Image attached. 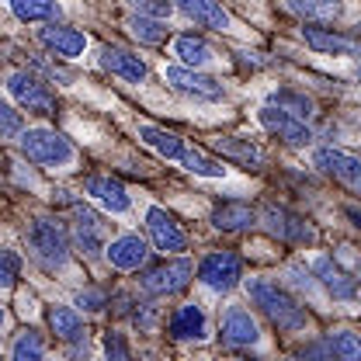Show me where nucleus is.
Segmentation results:
<instances>
[{"label":"nucleus","instance_id":"nucleus-30","mask_svg":"<svg viewBox=\"0 0 361 361\" xmlns=\"http://www.w3.org/2000/svg\"><path fill=\"white\" fill-rule=\"evenodd\" d=\"M18 21H56L59 4L56 0H7Z\"/></svg>","mask_w":361,"mask_h":361},{"label":"nucleus","instance_id":"nucleus-4","mask_svg":"<svg viewBox=\"0 0 361 361\" xmlns=\"http://www.w3.org/2000/svg\"><path fill=\"white\" fill-rule=\"evenodd\" d=\"M198 281L209 292H216V295L233 292L243 281V261H240V254H233V250H212V254H205L202 264H198Z\"/></svg>","mask_w":361,"mask_h":361},{"label":"nucleus","instance_id":"nucleus-38","mask_svg":"<svg viewBox=\"0 0 361 361\" xmlns=\"http://www.w3.org/2000/svg\"><path fill=\"white\" fill-rule=\"evenodd\" d=\"M139 14H149V18H167L171 14V0H129Z\"/></svg>","mask_w":361,"mask_h":361},{"label":"nucleus","instance_id":"nucleus-1","mask_svg":"<svg viewBox=\"0 0 361 361\" xmlns=\"http://www.w3.org/2000/svg\"><path fill=\"white\" fill-rule=\"evenodd\" d=\"M247 299H250V306L261 310V316H268L281 334H302V330L313 326V316L306 313V306L271 278H250L247 281Z\"/></svg>","mask_w":361,"mask_h":361},{"label":"nucleus","instance_id":"nucleus-16","mask_svg":"<svg viewBox=\"0 0 361 361\" xmlns=\"http://www.w3.org/2000/svg\"><path fill=\"white\" fill-rule=\"evenodd\" d=\"M104 257H108V264L115 271H139L146 264V257H149V247H146L142 236L122 233V236H115V240L104 247Z\"/></svg>","mask_w":361,"mask_h":361},{"label":"nucleus","instance_id":"nucleus-15","mask_svg":"<svg viewBox=\"0 0 361 361\" xmlns=\"http://www.w3.org/2000/svg\"><path fill=\"white\" fill-rule=\"evenodd\" d=\"M39 42H42L56 59H77V56H84V49H87V35H84L80 28L49 21L42 32H39Z\"/></svg>","mask_w":361,"mask_h":361},{"label":"nucleus","instance_id":"nucleus-21","mask_svg":"<svg viewBox=\"0 0 361 361\" xmlns=\"http://www.w3.org/2000/svg\"><path fill=\"white\" fill-rule=\"evenodd\" d=\"M212 149H216L223 160L243 164V167H250V171H257V167L264 164V149H261L257 142L243 139V135H219V139H212Z\"/></svg>","mask_w":361,"mask_h":361},{"label":"nucleus","instance_id":"nucleus-26","mask_svg":"<svg viewBox=\"0 0 361 361\" xmlns=\"http://www.w3.org/2000/svg\"><path fill=\"white\" fill-rule=\"evenodd\" d=\"M126 28L142 45H160V42H167V35H171V28L164 25V18H149V14H129L126 18Z\"/></svg>","mask_w":361,"mask_h":361},{"label":"nucleus","instance_id":"nucleus-9","mask_svg":"<svg viewBox=\"0 0 361 361\" xmlns=\"http://www.w3.org/2000/svg\"><path fill=\"white\" fill-rule=\"evenodd\" d=\"M313 278L344 306H361V285L358 278H351L348 271L341 268L334 257H313Z\"/></svg>","mask_w":361,"mask_h":361},{"label":"nucleus","instance_id":"nucleus-8","mask_svg":"<svg viewBox=\"0 0 361 361\" xmlns=\"http://www.w3.org/2000/svg\"><path fill=\"white\" fill-rule=\"evenodd\" d=\"M313 164L334 178L337 184H344L348 191L361 195V157L358 153H348V149H337V146H319L313 149Z\"/></svg>","mask_w":361,"mask_h":361},{"label":"nucleus","instance_id":"nucleus-13","mask_svg":"<svg viewBox=\"0 0 361 361\" xmlns=\"http://www.w3.org/2000/svg\"><path fill=\"white\" fill-rule=\"evenodd\" d=\"M84 191H87L90 202H97L104 212H111V216H126L129 209H133V198H129V191H126V184L118 178H111V174H90L84 180Z\"/></svg>","mask_w":361,"mask_h":361},{"label":"nucleus","instance_id":"nucleus-14","mask_svg":"<svg viewBox=\"0 0 361 361\" xmlns=\"http://www.w3.org/2000/svg\"><path fill=\"white\" fill-rule=\"evenodd\" d=\"M219 337L233 348H250L261 341V326L247 306H226L219 316Z\"/></svg>","mask_w":361,"mask_h":361},{"label":"nucleus","instance_id":"nucleus-31","mask_svg":"<svg viewBox=\"0 0 361 361\" xmlns=\"http://www.w3.org/2000/svg\"><path fill=\"white\" fill-rule=\"evenodd\" d=\"M45 355V341L39 330H32V326H25V330H18L14 334V341H11V358L18 361H35Z\"/></svg>","mask_w":361,"mask_h":361},{"label":"nucleus","instance_id":"nucleus-40","mask_svg":"<svg viewBox=\"0 0 361 361\" xmlns=\"http://www.w3.org/2000/svg\"><path fill=\"white\" fill-rule=\"evenodd\" d=\"M299 355H302V358H330V344H326V341H316L310 348H302Z\"/></svg>","mask_w":361,"mask_h":361},{"label":"nucleus","instance_id":"nucleus-29","mask_svg":"<svg viewBox=\"0 0 361 361\" xmlns=\"http://www.w3.org/2000/svg\"><path fill=\"white\" fill-rule=\"evenodd\" d=\"M178 164L195 178H226V167L219 160H212V157H205L202 149H191V146H184Z\"/></svg>","mask_w":361,"mask_h":361},{"label":"nucleus","instance_id":"nucleus-36","mask_svg":"<svg viewBox=\"0 0 361 361\" xmlns=\"http://www.w3.org/2000/svg\"><path fill=\"white\" fill-rule=\"evenodd\" d=\"M101 348H104L108 358H133V348H129V344L122 341V334H115V330L104 334V344H101Z\"/></svg>","mask_w":361,"mask_h":361},{"label":"nucleus","instance_id":"nucleus-20","mask_svg":"<svg viewBox=\"0 0 361 361\" xmlns=\"http://www.w3.org/2000/svg\"><path fill=\"white\" fill-rule=\"evenodd\" d=\"M174 4H178L180 14L188 21H195L198 28H212V32H229L233 28V18L223 11L219 0H174Z\"/></svg>","mask_w":361,"mask_h":361},{"label":"nucleus","instance_id":"nucleus-24","mask_svg":"<svg viewBox=\"0 0 361 361\" xmlns=\"http://www.w3.org/2000/svg\"><path fill=\"white\" fill-rule=\"evenodd\" d=\"M212 226L223 233H243V229L257 226V212L247 202H223L212 209Z\"/></svg>","mask_w":361,"mask_h":361},{"label":"nucleus","instance_id":"nucleus-32","mask_svg":"<svg viewBox=\"0 0 361 361\" xmlns=\"http://www.w3.org/2000/svg\"><path fill=\"white\" fill-rule=\"evenodd\" d=\"M271 104L281 108V111H288V115H295V118H310L313 115V101L306 94H299V90H274L271 94Z\"/></svg>","mask_w":361,"mask_h":361},{"label":"nucleus","instance_id":"nucleus-27","mask_svg":"<svg viewBox=\"0 0 361 361\" xmlns=\"http://www.w3.org/2000/svg\"><path fill=\"white\" fill-rule=\"evenodd\" d=\"M139 139L149 149H157L164 160H180V153H184V139L167 133V129H160V126H139Z\"/></svg>","mask_w":361,"mask_h":361},{"label":"nucleus","instance_id":"nucleus-42","mask_svg":"<svg viewBox=\"0 0 361 361\" xmlns=\"http://www.w3.org/2000/svg\"><path fill=\"white\" fill-rule=\"evenodd\" d=\"M348 216L355 219V226H361V212H358V209H348Z\"/></svg>","mask_w":361,"mask_h":361},{"label":"nucleus","instance_id":"nucleus-41","mask_svg":"<svg viewBox=\"0 0 361 361\" xmlns=\"http://www.w3.org/2000/svg\"><path fill=\"white\" fill-rule=\"evenodd\" d=\"M133 306H135L133 295H126V292H118V295H115V313L126 316V313H133Z\"/></svg>","mask_w":361,"mask_h":361},{"label":"nucleus","instance_id":"nucleus-33","mask_svg":"<svg viewBox=\"0 0 361 361\" xmlns=\"http://www.w3.org/2000/svg\"><path fill=\"white\" fill-rule=\"evenodd\" d=\"M326 344H330V355H334V358L361 361V337L358 334H351V330H337V334H330Z\"/></svg>","mask_w":361,"mask_h":361},{"label":"nucleus","instance_id":"nucleus-43","mask_svg":"<svg viewBox=\"0 0 361 361\" xmlns=\"http://www.w3.org/2000/svg\"><path fill=\"white\" fill-rule=\"evenodd\" d=\"M4 326H7V310L0 306V330H4Z\"/></svg>","mask_w":361,"mask_h":361},{"label":"nucleus","instance_id":"nucleus-5","mask_svg":"<svg viewBox=\"0 0 361 361\" xmlns=\"http://www.w3.org/2000/svg\"><path fill=\"white\" fill-rule=\"evenodd\" d=\"M261 226L268 229L274 240L281 243H295V247H313L316 243V229L299 212L285 209V205H264V212L257 216Z\"/></svg>","mask_w":361,"mask_h":361},{"label":"nucleus","instance_id":"nucleus-2","mask_svg":"<svg viewBox=\"0 0 361 361\" xmlns=\"http://www.w3.org/2000/svg\"><path fill=\"white\" fill-rule=\"evenodd\" d=\"M21 142V153L39 164V167H49V171H70L77 164V146L56 129H45V126H35V129H21L18 135Z\"/></svg>","mask_w":361,"mask_h":361},{"label":"nucleus","instance_id":"nucleus-19","mask_svg":"<svg viewBox=\"0 0 361 361\" xmlns=\"http://www.w3.org/2000/svg\"><path fill=\"white\" fill-rule=\"evenodd\" d=\"M97 63H101V70H108L111 77H122L129 84H142L146 80V63L135 52L122 49V45H104L101 56H97Z\"/></svg>","mask_w":361,"mask_h":361},{"label":"nucleus","instance_id":"nucleus-6","mask_svg":"<svg viewBox=\"0 0 361 361\" xmlns=\"http://www.w3.org/2000/svg\"><path fill=\"white\" fill-rule=\"evenodd\" d=\"M7 94L18 101V108L35 111V115H52L56 111V94L45 87L42 77L28 73V70H14L7 73Z\"/></svg>","mask_w":361,"mask_h":361},{"label":"nucleus","instance_id":"nucleus-17","mask_svg":"<svg viewBox=\"0 0 361 361\" xmlns=\"http://www.w3.org/2000/svg\"><path fill=\"white\" fill-rule=\"evenodd\" d=\"M73 243L87 257H97L104 250V223H101V216L90 212L87 205L73 209Z\"/></svg>","mask_w":361,"mask_h":361},{"label":"nucleus","instance_id":"nucleus-28","mask_svg":"<svg viewBox=\"0 0 361 361\" xmlns=\"http://www.w3.org/2000/svg\"><path fill=\"white\" fill-rule=\"evenodd\" d=\"M49 326H52V334L59 337V341H84V319L77 316V310H70V306H52L49 310Z\"/></svg>","mask_w":361,"mask_h":361},{"label":"nucleus","instance_id":"nucleus-18","mask_svg":"<svg viewBox=\"0 0 361 361\" xmlns=\"http://www.w3.org/2000/svg\"><path fill=\"white\" fill-rule=\"evenodd\" d=\"M171 337L174 341H195V344H202V341H209V316L205 310L198 306V302H184L174 310L171 316Z\"/></svg>","mask_w":361,"mask_h":361},{"label":"nucleus","instance_id":"nucleus-37","mask_svg":"<svg viewBox=\"0 0 361 361\" xmlns=\"http://www.w3.org/2000/svg\"><path fill=\"white\" fill-rule=\"evenodd\" d=\"M77 306L87 310V313H101V310L108 306V299H104L101 288H87V292H77Z\"/></svg>","mask_w":361,"mask_h":361},{"label":"nucleus","instance_id":"nucleus-11","mask_svg":"<svg viewBox=\"0 0 361 361\" xmlns=\"http://www.w3.org/2000/svg\"><path fill=\"white\" fill-rule=\"evenodd\" d=\"M164 80L174 90L188 94V97H198V101H219L226 94L223 84H219L216 77H209V73H202V70H195V66H184V63L164 66Z\"/></svg>","mask_w":361,"mask_h":361},{"label":"nucleus","instance_id":"nucleus-7","mask_svg":"<svg viewBox=\"0 0 361 361\" xmlns=\"http://www.w3.org/2000/svg\"><path fill=\"white\" fill-rule=\"evenodd\" d=\"M191 278H195V264L188 257H178V261H164L157 268H146L139 278V288L146 295H174L191 285Z\"/></svg>","mask_w":361,"mask_h":361},{"label":"nucleus","instance_id":"nucleus-12","mask_svg":"<svg viewBox=\"0 0 361 361\" xmlns=\"http://www.w3.org/2000/svg\"><path fill=\"white\" fill-rule=\"evenodd\" d=\"M146 233H149V240H153V247L160 254H180V250H188V233L160 205H149L146 209Z\"/></svg>","mask_w":361,"mask_h":361},{"label":"nucleus","instance_id":"nucleus-3","mask_svg":"<svg viewBox=\"0 0 361 361\" xmlns=\"http://www.w3.org/2000/svg\"><path fill=\"white\" fill-rule=\"evenodd\" d=\"M25 240H28V254H32L45 271H63L66 268L70 240H66V229L56 223V219H49V216L32 219L28 233H25Z\"/></svg>","mask_w":361,"mask_h":361},{"label":"nucleus","instance_id":"nucleus-23","mask_svg":"<svg viewBox=\"0 0 361 361\" xmlns=\"http://www.w3.org/2000/svg\"><path fill=\"white\" fill-rule=\"evenodd\" d=\"M302 39L313 45L316 52H326V56H355L361 49V39L341 35L334 28H302Z\"/></svg>","mask_w":361,"mask_h":361},{"label":"nucleus","instance_id":"nucleus-44","mask_svg":"<svg viewBox=\"0 0 361 361\" xmlns=\"http://www.w3.org/2000/svg\"><path fill=\"white\" fill-rule=\"evenodd\" d=\"M358 84H361V70H358Z\"/></svg>","mask_w":361,"mask_h":361},{"label":"nucleus","instance_id":"nucleus-35","mask_svg":"<svg viewBox=\"0 0 361 361\" xmlns=\"http://www.w3.org/2000/svg\"><path fill=\"white\" fill-rule=\"evenodd\" d=\"M21 111H14L7 101H0V139H14L21 135Z\"/></svg>","mask_w":361,"mask_h":361},{"label":"nucleus","instance_id":"nucleus-25","mask_svg":"<svg viewBox=\"0 0 361 361\" xmlns=\"http://www.w3.org/2000/svg\"><path fill=\"white\" fill-rule=\"evenodd\" d=\"M174 56H178L184 66H195V70H202V66H209L216 59L212 45L205 42V39H198V35H178L174 39Z\"/></svg>","mask_w":361,"mask_h":361},{"label":"nucleus","instance_id":"nucleus-10","mask_svg":"<svg viewBox=\"0 0 361 361\" xmlns=\"http://www.w3.org/2000/svg\"><path fill=\"white\" fill-rule=\"evenodd\" d=\"M257 122H261L264 133L281 139L285 146H310L313 142V129L306 126V118H295V115H288V111H281L274 104H264L257 111Z\"/></svg>","mask_w":361,"mask_h":361},{"label":"nucleus","instance_id":"nucleus-34","mask_svg":"<svg viewBox=\"0 0 361 361\" xmlns=\"http://www.w3.org/2000/svg\"><path fill=\"white\" fill-rule=\"evenodd\" d=\"M21 278V257L14 250H0V288H14Z\"/></svg>","mask_w":361,"mask_h":361},{"label":"nucleus","instance_id":"nucleus-39","mask_svg":"<svg viewBox=\"0 0 361 361\" xmlns=\"http://www.w3.org/2000/svg\"><path fill=\"white\" fill-rule=\"evenodd\" d=\"M133 323L139 326V330H153V323H157V306L153 302H135V310H133Z\"/></svg>","mask_w":361,"mask_h":361},{"label":"nucleus","instance_id":"nucleus-22","mask_svg":"<svg viewBox=\"0 0 361 361\" xmlns=\"http://www.w3.org/2000/svg\"><path fill=\"white\" fill-rule=\"evenodd\" d=\"M281 7L292 18L310 21V25H326V21H337L344 14V4L341 0H281Z\"/></svg>","mask_w":361,"mask_h":361}]
</instances>
